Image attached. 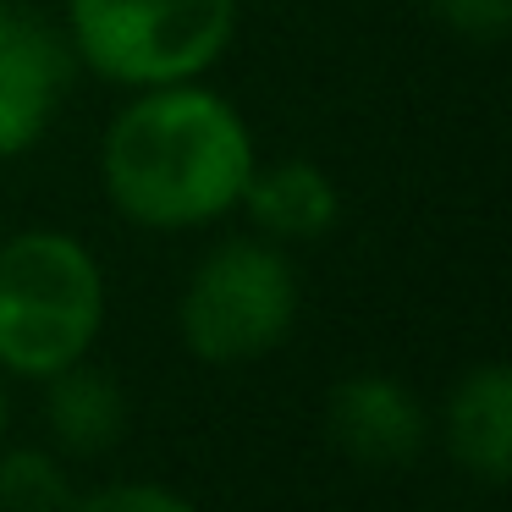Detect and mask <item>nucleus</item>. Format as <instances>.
<instances>
[{
  "label": "nucleus",
  "mask_w": 512,
  "mask_h": 512,
  "mask_svg": "<svg viewBox=\"0 0 512 512\" xmlns=\"http://www.w3.org/2000/svg\"><path fill=\"white\" fill-rule=\"evenodd\" d=\"M237 210H248V221L270 243H314L336 226L342 193L331 171H320L314 160H270V166H254Z\"/></svg>",
  "instance_id": "8"
},
{
  "label": "nucleus",
  "mask_w": 512,
  "mask_h": 512,
  "mask_svg": "<svg viewBox=\"0 0 512 512\" xmlns=\"http://www.w3.org/2000/svg\"><path fill=\"white\" fill-rule=\"evenodd\" d=\"M105 270L94 248L56 226L0 243V375L50 380L83 364L105 331Z\"/></svg>",
  "instance_id": "2"
},
{
  "label": "nucleus",
  "mask_w": 512,
  "mask_h": 512,
  "mask_svg": "<svg viewBox=\"0 0 512 512\" xmlns=\"http://www.w3.org/2000/svg\"><path fill=\"white\" fill-rule=\"evenodd\" d=\"M325 435L358 468H408L430 435V419L402 380L347 375L325 397Z\"/></svg>",
  "instance_id": "6"
},
{
  "label": "nucleus",
  "mask_w": 512,
  "mask_h": 512,
  "mask_svg": "<svg viewBox=\"0 0 512 512\" xmlns=\"http://www.w3.org/2000/svg\"><path fill=\"white\" fill-rule=\"evenodd\" d=\"M0 441H6V375H0Z\"/></svg>",
  "instance_id": "13"
},
{
  "label": "nucleus",
  "mask_w": 512,
  "mask_h": 512,
  "mask_svg": "<svg viewBox=\"0 0 512 512\" xmlns=\"http://www.w3.org/2000/svg\"><path fill=\"white\" fill-rule=\"evenodd\" d=\"M45 424L56 452L100 457L127 435V391L111 375L83 364H67L61 375L45 380Z\"/></svg>",
  "instance_id": "9"
},
{
  "label": "nucleus",
  "mask_w": 512,
  "mask_h": 512,
  "mask_svg": "<svg viewBox=\"0 0 512 512\" xmlns=\"http://www.w3.org/2000/svg\"><path fill=\"white\" fill-rule=\"evenodd\" d=\"M72 479L50 446H6L0 441V512H67Z\"/></svg>",
  "instance_id": "10"
},
{
  "label": "nucleus",
  "mask_w": 512,
  "mask_h": 512,
  "mask_svg": "<svg viewBox=\"0 0 512 512\" xmlns=\"http://www.w3.org/2000/svg\"><path fill=\"white\" fill-rule=\"evenodd\" d=\"M254 127L204 78L133 89L100 138V188L144 232H199L243 204Z\"/></svg>",
  "instance_id": "1"
},
{
  "label": "nucleus",
  "mask_w": 512,
  "mask_h": 512,
  "mask_svg": "<svg viewBox=\"0 0 512 512\" xmlns=\"http://www.w3.org/2000/svg\"><path fill=\"white\" fill-rule=\"evenodd\" d=\"M298 325V276L270 237H226L193 265L177 336L199 364L232 369L276 353Z\"/></svg>",
  "instance_id": "4"
},
{
  "label": "nucleus",
  "mask_w": 512,
  "mask_h": 512,
  "mask_svg": "<svg viewBox=\"0 0 512 512\" xmlns=\"http://www.w3.org/2000/svg\"><path fill=\"white\" fill-rule=\"evenodd\" d=\"M441 435L457 468H468L485 485H501L512 474V369L507 364L468 369L441 408Z\"/></svg>",
  "instance_id": "7"
},
{
  "label": "nucleus",
  "mask_w": 512,
  "mask_h": 512,
  "mask_svg": "<svg viewBox=\"0 0 512 512\" xmlns=\"http://www.w3.org/2000/svg\"><path fill=\"white\" fill-rule=\"evenodd\" d=\"M237 39V0H67V45L116 89L204 78Z\"/></svg>",
  "instance_id": "3"
},
{
  "label": "nucleus",
  "mask_w": 512,
  "mask_h": 512,
  "mask_svg": "<svg viewBox=\"0 0 512 512\" xmlns=\"http://www.w3.org/2000/svg\"><path fill=\"white\" fill-rule=\"evenodd\" d=\"M67 512H199L182 490L155 485V479H122V485L89 490V496H72Z\"/></svg>",
  "instance_id": "11"
},
{
  "label": "nucleus",
  "mask_w": 512,
  "mask_h": 512,
  "mask_svg": "<svg viewBox=\"0 0 512 512\" xmlns=\"http://www.w3.org/2000/svg\"><path fill=\"white\" fill-rule=\"evenodd\" d=\"M67 28L28 0H0V160H17L50 133L72 83Z\"/></svg>",
  "instance_id": "5"
},
{
  "label": "nucleus",
  "mask_w": 512,
  "mask_h": 512,
  "mask_svg": "<svg viewBox=\"0 0 512 512\" xmlns=\"http://www.w3.org/2000/svg\"><path fill=\"white\" fill-rule=\"evenodd\" d=\"M424 6L441 28L474 39V45H490L512 28V0H424Z\"/></svg>",
  "instance_id": "12"
}]
</instances>
